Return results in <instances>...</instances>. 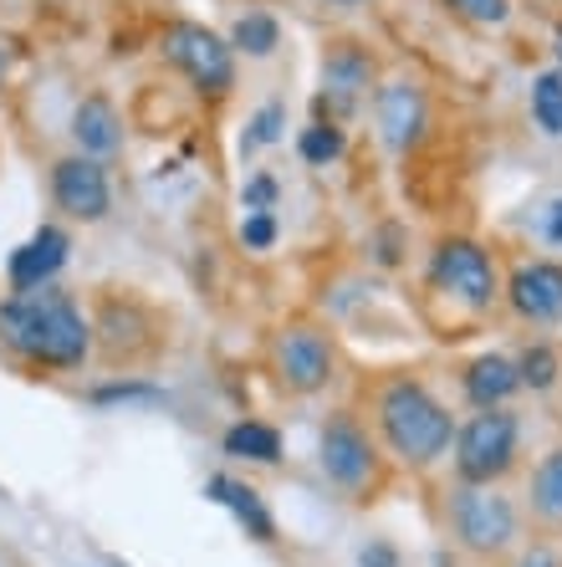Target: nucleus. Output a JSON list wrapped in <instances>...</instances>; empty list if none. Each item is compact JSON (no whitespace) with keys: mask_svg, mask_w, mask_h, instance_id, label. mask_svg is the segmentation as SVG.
<instances>
[{"mask_svg":"<svg viewBox=\"0 0 562 567\" xmlns=\"http://www.w3.org/2000/svg\"><path fill=\"white\" fill-rule=\"evenodd\" d=\"M0 348L37 373H67L88 363L92 328L82 307L47 281L31 291H11L0 302Z\"/></svg>","mask_w":562,"mask_h":567,"instance_id":"obj_1","label":"nucleus"},{"mask_svg":"<svg viewBox=\"0 0 562 567\" xmlns=\"http://www.w3.org/2000/svg\"><path fill=\"white\" fill-rule=\"evenodd\" d=\"M374 414H379V435L389 455L409 471H430L456 445V414L409 373L384 383L379 399H374Z\"/></svg>","mask_w":562,"mask_h":567,"instance_id":"obj_2","label":"nucleus"},{"mask_svg":"<svg viewBox=\"0 0 562 567\" xmlns=\"http://www.w3.org/2000/svg\"><path fill=\"white\" fill-rule=\"evenodd\" d=\"M317 461H323V475L348 496V502H374L384 491V481H389L374 435H368L348 410L327 414L323 440H317Z\"/></svg>","mask_w":562,"mask_h":567,"instance_id":"obj_3","label":"nucleus"},{"mask_svg":"<svg viewBox=\"0 0 562 567\" xmlns=\"http://www.w3.org/2000/svg\"><path fill=\"white\" fill-rule=\"evenodd\" d=\"M522 455V424L507 404L481 410L456 430V475L466 486H497Z\"/></svg>","mask_w":562,"mask_h":567,"instance_id":"obj_4","label":"nucleus"},{"mask_svg":"<svg viewBox=\"0 0 562 567\" xmlns=\"http://www.w3.org/2000/svg\"><path fill=\"white\" fill-rule=\"evenodd\" d=\"M445 516H450L456 542L476 557H501L517 542V506L497 486H466L460 481L445 502Z\"/></svg>","mask_w":562,"mask_h":567,"instance_id":"obj_5","label":"nucleus"},{"mask_svg":"<svg viewBox=\"0 0 562 567\" xmlns=\"http://www.w3.org/2000/svg\"><path fill=\"white\" fill-rule=\"evenodd\" d=\"M430 287L445 291L450 302L471 307V312H491V307L501 302V271L497 261H491V251L486 246H476V240L466 236H450L435 246L430 256Z\"/></svg>","mask_w":562,"mask_h":567,"instance_id":"obj_6","label":"nucleus"},{"mask_svg":"<svg viewBox=\"0 0 562 567\" xmlns=\"http://www.w3.org/2000/svg\"><path fill=\"white\" fill-rule=\"evenodd\" d=\"M164 56H170L205 97H225L236 87V47L225 37H215L210 27H200V21H174V27L164 31Z\"/></svg>","mask_w":562,"mask_h":567,"instance_id":"obj_7","label":"nucleus"},{"mask_svg":"<svg viewBox=\"0 0 562 567\" xmlns=\"http://www.w3.org/2000/svg\"><path fill=\"white\" fill-rule=\"evenodd\" d=\"M272 373L287 394H323L333 373H338V353L333 338L313 322H287L272 338Z\"/></svg>","mask_w":562,"mask_h":567,"instance_id":"obj_8","label":"nucleus"},{"mask_svg":"<svg viewBox=\"0 0 562 567\" xmlns=\"http://www.w3.org/2000/svg\"><path fill=\"white\" fill-rule=\"evenodd\" d=\"M52 199L67 220H103L108 205H113V189H108V174L92 154H67L52 164Z\"/></svg>","mask_w":562,"mask_h":567,"instance_id":"obj_9","label":"nucleus"},{"mask_svg":"<svg viewBox=\"0 0 562 567\" xmlns=\"http://www.w3.org/2000/svg\"><path fill=\"white\" fill-rule=\"evenodd\" d=\"M501 297L511 302V312L532 322V328H548L562 317V266L558 261H522L511 271V281L501 287Z\"/></svg>","mask_w":562,"mask_h":567,"instance_id":"obj_10","label":"nucleus"},{"mask_svg":"<svg viewBox=\"0 0 562 567\" xmlns=\"http://www.w3.org/2000/svg\"><path fill=\"white\" fill-rule=\"evenodd\" d=\"M425 128H430V103H425V93H419L415 82H389V87L379 93L384 144H389L394 154H409V148H419Z\"/></svg>","mask_w":562,"mask_h":567,"instance_id":"obj_11","label":"nucleus"},{"mask_svg":"<svg viewBox=\"0 0 562 567\" xmlns=\"http://www.w3.org/2000/svg\"><path fill=\"white\" fill-rule=\"evenodd\" d=\"M67 251H72V236H67L62 225H41L27 246H16V251H11V266H6L11 291L47 287V281H52L57 271L67 266Z\"/></svg>","mask_w":562,"mask_h":567,"instance_id":"obj_12","label":"nucleus"},{"mask_svg":"<svg viewBox=\"0 0 562 567\" xmlns=\"http://www.w3.org/2000/svg\"><path fill=\"white\" fill-rule=\"evenodd\" d=\"M368 78H374V62H368L358 47L338 41V47L323 56V97H317V118H323L327 107H333V113L354 107L358 97H364Z\"/></svg>","mask_w":562,"mask_h":567,"instance_id":"obj_13","label":"nucleus"},{"mask_svg":"<svg viewBox=\"0 0 562 567\" xmlns=\"http://www.w3.org/2000/svg\"><path fill=\"white\" fill-rule=\"evenodd\" d=\"M72 138H78L82 154L92 158H113L123 148V118L119 107L108 103L103 93H92L78 103V113H72Z\"/></svg>","mask_w":562,"mask_h":567,"instance_id":"obj_14","label":"nucleus"},{"mask_svg":"<svg viewBox=\"0 0 562 567\" xmlns=\"http://www.w3.org/2000/svg\"><path fill=\"white\" fill-rule=\"evenodd\" d=\"M205 496L215 506H231V512H236V522L256 542H276V522H272V512H266V502H262V491H256V486H246V481H231V475H210V481H205Z\"/></svg>","mask_w":562,"mask_h":567,"instance_id":"obj_15","label":"nucleus"},{"mask_svg":"<svg viewBox=\"0 0 562 567\" xmlns=\"http://www.w3.org/2000/svg\"><path fill=\"white\" fill-rule=\"evenodd\" d=\"M517 389H522L517 363L501 353H481L471 369H466V399H471L476 410H497V404H507Z\"/></svg>","mask_w":562,"mask_h":567,"instance_id":"obj_16","label":"nucleus"},{"mask_svg":"<svg viewBox=\"0 0 562 567\" xmlns=\"http://www.w3.org/2000/svg\"><path fill=\"white\" fill-rule=\"evenodd\" d=\"M225 455L276 465V461H282V435H276L272 424H262V420H241V424H231V430H225Z\"/></svg>","mask_w":562,"mask_h":567,"instance_id":"obj_17","label":"nucleus"},{"mask_svg":"<svg viewBox=\"0 0 562 567\" xmlns=\"http://www.w3.org/2000/svg\"><path fill=\"white\" fill-rule=\"evenodd\" d=\"M532 512L537 522L562 527V445L552 455H542V465L532 471Z\"/></svg>","mask_w":562,"mask_h":567,"instance_id":"obj_18","label":"nucleus"},{"mask_svg":"<svg viewBox=\"0 0 562 567\" xmlns=\"http://www.w3.org/2000/svg\"><path fill=\"white\" fill-rule=\"evenodd\" d=\"M231 47H236V52H246V56H272L276 47H282V27H276V16L246 11L236 27H231Z\"/></svg>","mask_w":562,"mask_h":567,"instance_id":"obj_19","label":"nucleus"},{"mask_svg":"<svg viewBox=\"0 0 562 567\" xmlns=\"http://www.w3.org/2000/svg\"><path fill=\"white\" fill-rule=\"evenodd\" d=\"M532 118L548 138H562V72L532 78Z\"/></svg>","mask_w":562,"mask_h":567,"instance_id":"obj_20","label":"nucleus"},{"mask_svg":"<svg viewBox=\"0 0 562 567\" xmlns=\"http://www.w3.org/2000/svg\"><path fill=\"white\" fill-rule=\"evenodd\" d=\"M558 373H562V363L548 343H532L517 358V379H522V389H532V394H548L552 383H558Z\"/></svg>","mask_w":562,"mask_h":567,"instance_id":"obj_21","label":"nucleus"},{"mask_svg":"<svg viewBox=\"0 0 562 567\" xmlns=\"http://www.w3.org/2000/svg\"><path fill=\"white\" fill-rule=\"evenodd\" d=\"M297 148H302V158H307V164H333V158H343L348 138H343L338 123H323V118H317L313 128L297 138Z\"/></svg>","mask_w":562,"mask_h":567,"instance_id":"obj_22","label":"nucleus"},{"mask_svg":"<svg viewBox=\"0 0 562 567\" xmlns=\"http://www.w3.org/2000/svg\"><path fill=\"white\" fill-rule=\"evenodd\" d=\"M282 128H287V107L282 103H266L256 118H251V133H241V158H251L256 148L276 144L282 138Z\"/></svg>","mask_w":562,"mask_h":567,"instance_id":"obj_23","label":"nucleus"},{"mask_svg":"<svg viewBox=\"0 0 562 567\" xmlns=\"http://www.w3.org/2000/svg\"><path fill=\"white\" fill-rule=\"evenodd\" d=\"M92 404H164V389L144 379H119V383H103V389H92Z\"/></svg>","mask_w":562,"mask_h":567,"instance_id":"obj_24","label":"nucleus"},{"mask_svg":"<svg viewBox=\"0 0 562 567\" xmlns=\"http://www.w3.org/2000/svg\"><path fill=\"white\" fill-rule=\"evenodd\" d=\"M450 11L460 16V21H471V27H486V31H497L511 21V0H445Z\"/></svg>","mask_w":562,"mask_h":567,"instance_id":"obj_25","label":"nucleus"},{"mask_svg":"<svg viewBox=\"0 0 562 567\" xmlns=\"http://www.w3.org/2000/svg\"><path fill=\"white\" fill-rule=\"evenodd\" d=\"M272 240H276L272 210H251L246 220H241V246H246V251H272Z\"/></svg>","mask_w":562,"mask_h":567,"instance_id":"obj_26","label":"nucleus"},{"mask_svg":"<svg viewBox=\"0 0 562 567\" xmlns=\"http://www.w3.org/2000/svg\"><path fill=\"white\" fill-rule=\"evenodd\" d=\"M241 199H246V210H272L276 205V179L272 174H256V179L241 189Z\"/></svg>","mask_w":562,"mask_h":567,"instance_id":"obj_27","label":"nucleus"},{"mask_svg":"<svg viewBox=\"0 0 562 567\" xmlns=\"http://www.w3.org/2000/svg\"><path fill=\"white\" fill-rule=\"evenodd\" d=\"M542 240L562 251V199H552L548 210H542Z\"/></svg>","mask_w":562,"mask_h":567,"instance_id":"obj_28","label":"nucleus"},{"mask_svg":"<svg viewBox=\"0 0 562 567\" xmlns=\"http://www.w3.org/2000/svg\"><path fill=\"white\" fill-rule=\"evenodd\" d=\"M394 563H399V553H394V547H384V542H379V547H364V567H394Z\"/></svg>","mask_w":562,"mask_h":567,"instance_id":"obj_29","label":"nucleus"},{"mask_svg":"<svg viewBox=\"0 0 562 567\" xmlns=\"http://www.w3.org/2000/svg\"><path fill=\"white\" fill-rule=\"evenodd\" d=\"M517 567H562V563H558V557L548 553V547H532V553H527V557H522V563H517Z\"/></svg>","mask_w":562,"mask_h":567,"instance_id":"obj_30","label":"nucleus"},{"mask_svg":"<svg viewBox=\"0 0 562 567\" xmlns=\"http://www.w3.org/2000/svg\"><path fill=\"white\" fill-rule=\"evenodd\" d=\"M552 52H558V72H562V27L552 31Z\"/></svg>","mask_w":562,"mask_h":567,"instance_id":"obj_31","label":"nucleus"},{"mask_svg":"<svg viewBox=\"0 0 562 567\" xmlns=\"http://www.w3.org/2000/svg\"><path fill=\"white\" fill-rule=\"evenodd\" d=\"M333 6H354V0H333Z\"/></svg>","mask_w":562,"mask_h":567,"instance_id":"obj_32","label":"nucleus"}]
</instances>
